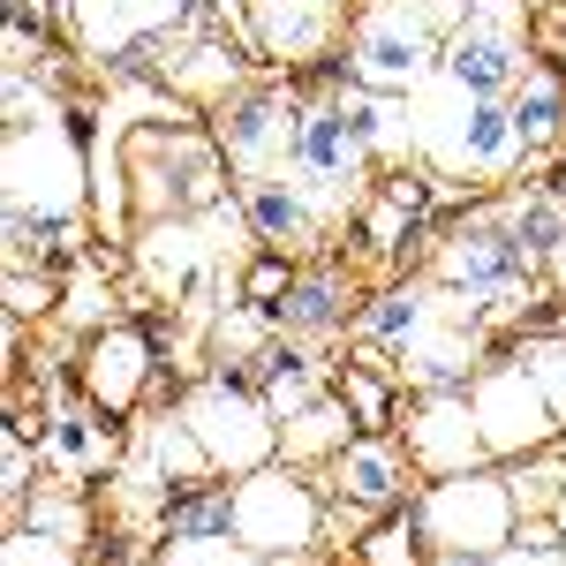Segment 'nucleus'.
<instances>
[{"label": "nucleus", "instance_id": "obj_1", "mask_svg": "<svg viewBox=\"0 0 566 566\" xmlns=\"http://www.w3.org/2000/svg\"><path fill=\"white\" fill-rule=\"evenodd\" d=\"M408 151H423L446 181H469V189L528 167L506 98H483V91L453 84V76H431V84L408 91Z\"/></svg>", "mask_w": 566, "mask_h": 566}, {"label": "nucleus", "instance_id": "obj_2", "mask_svg": "<svg viewBox=\"0 0 566 566\" xmlns=\"http://www.w3.org/2000/svg\"><path fill=\"white\" fill-rule=\"evenodd\" d=\"M122 175H129L144 219H205L227 205V151H219V136L189 129L181 106L136 122L122 144Z\"/></svg>", "mask_w": 566, "mask_h": 566}, {"label": "nucleus", "instance_id": "obj_3", "mask_svg": "<svg viewBox=\"0 0 566 566\" xmlns=\"http://www.w3.org/2000/svg\"><path fill=\"white\" fill-rule=\"evenodd\" d=\"M84 136L69 114H45V122H15L0 144V189H8V212H39V219H76L84 212Z\"/></svg>", "mask_w": 566, "mask_h": 566}, {"label": "nucleus", "instance_id": "obj_4", "mask_svg": "<svg viewBox=\"0 0 566 566\" xmlns=\"http://www.w3.org/2000/svg\"><path fill=\"white\" fill-rule=\"evenodd\" d=\"M438 287H453V295H469V303L499 325V317H514L528 303V280H536V250L514 242V227L491 212H469V227H453L446 242H438V264H431Z\"/></svg>", "mask_w": 566, "mask_h": 566}, {"label": "nucleus", "instance_id": "obj_5", "mask_svg": "<svg viewBox=\"0 0 566 566\" xmlns=\"http://www.w3.org/2000/svg\"><path fill=\"white\" fill-rule=\"evenodd\" d=\"M416 528H423V552H506L514 528H522V506H514V483L491 476V469H469V476H438L416 506Z\"/></svg>", "mask_w": 566, "mask_h": 566}, {"label": "nucleus", "instance_id": "obj_6", "mask_svg": "<svg viewBox=\"0 0 566 566\" xmlns=\"http://www.w3.org/2000/svg\"><path fill=\"white\" fill-rule=\"evenodd\" d=\"M234 536L264 559H295L325 544V499L317 483L295 476V461H264L250 476H234Z\"/></svg>", "mask_w": 566, "mask_h": 566}, {"label": "nucleus", "instance_id": "obj_7", "mask_svg": "<svg viewBox=\"0 0 566 566\" xmlns=\"http://www.w3.org/2000/svg\"><path fill=\"white\" fill-rule=\"evenodd\" d=\"M469 408H476V431L491 446V461H528V453H544V446L566 438L559 408L544 400V386H536V370L522 355H491L469 378Z\"/></svg>", "mask_w": 566, "mask_h": 566}, {"label": "nucleus", "instance_id": "obj_8", "mask_svg": "<svg viewBox=\"0 0 566 566\" xmlns=\"http://www.w3.org/2000/svg\"><path fill=\"white\" fill-rule=\"evenodd\" d=\"M181 416H189V431L205 438L219 476H250L264 461H280V416H272L264 392L242 386V378H205V386H189L181 392Z\"/></svg>", "mask_w": 566, "mask_h": 566}, {"label": "nucleus", "instance_id": "obj_9", "mask_svg": "<svg viewBox=\"0 0 566 566\" xmlns=\"http://www.w3.org/2000/svg\"><path fill=\"white\" fill-rule=\"evenodd\" d=\"M528 61H536V53H528V0H476L469 23L446 39L438 76L483 91V98H506V91L522 84Z\"/></svg>", "mask_w": 566, "mask_h": 566}, {"label": "nucleus", "instance_id": "obj_10", "mask_svg": "<svg viewBox=\"0 0 566 566\" xmlns=\"http://www.w3.org/2000/svg\"><path fill=\"white\" fill-rule=\"evenodd\" d=\"M219 151H227V167L242 181H258V175H287L295 167V136H303V106L287 98V91H272V84H242L227 106H219Z\"/></svg>", "mask_w": 566, "mask_h": 566}, {"label": "nucleus", "instance_id": "obj_11", "mask_svg": "<svg viewBox=\"0 0 566 566\" xmlns=\"http://www.w3.org/2000/svg\"><path fill=\"white\" fill-rule=\"evenodd\" d=\"M61 23H69V39L84 45L91 61L129 69L151 39L197 23V0H61Z\"/></svg>", "mask_w": 566, "mask_h": 566}, {"label": "nucleus", "instance_id": "obj_12", "mask_svg": "<svg viewBox=\"0 0 566 566\" xmlns=\"http://www.w3.org/2000/svg\"><path fill=\"white\" fill-rule=\"evenodd\" d=\"M408 461L423 476H469L491 461V446L476 431V408H469V386H423L408 400Z\"/></svg>", "mask_w": 566, "mask_h": 566}, {"label": "nucleus", "instance_id": "obj_13", "mask_svg": "<svg viewBox=\"0 0 566 566\" xmlns=\"http://www.w3.org/2000/svg\"><path fill=\"white\" fill-rule=\"evenodd\" d=\"M212 227H219V212H205V219H136V234H129V250H136V272H144V287L151 295H189L197 287V272L212 264Z\"/></svg>", "mask_w": 566, "mask_h": 566}, {"label": "nucleus", "instance_id": "obj_14", "mask_svg": "<svg viewBox=\"0 0 566 566\" xmlns=\"http://www.w3.org/2000/svg\"><path fill=\"white\" fill-rule=\"evenodd\" d=\"M76 386L98 416H129L144 386H151V340L136 325H106V333H84V363H76Z\"/></svg>", "mask_w": 566, "mask_h": 566}, {"label": "nucleus", "instance_id": "obj_15", "mask_svg": "<svg viewBox=\"0 0 566 566\" xmlns=\"http://www.w3.org/2000/svg\"><path fill=\"white\" fill-rule=\"evenodd\" d=\"M340 31V0H250V45L280 69L317 61Z\"/></svg>", "mask_w": 566, "mask_h": 566}, {"label": "nucleus", "instance_id": "obj_16", "mask_svg": "<svg viewBox=\"0 0 566 566\" xmlns=\"http://www.w3.org/2000/svg\"><path fill=\"white\" fill-rule=\"evenodd\" d=\"M212 453H205V438L189 431V416L181 408H167V416H151L144 431H136V483H151L159 491V506L175 499V491H189V483H212Z\"/></svg>", "mask_w": 566, "mask_h": 566}, {"label": "nucleus", "instance_id": "obj_17", "mask_svg": "<svg viewBox=\"0 0 566 566\" xmlns=\"http://www.w3.org/2000/svg\"><path fill=\"white\" fill-rule=\"evenodd\" d=\"M242 219L258 227V242H272L280 258H295V250H310V242L325 234V212H317V197H310L295 175L242 181Z\"/></svg>", "mask_w": 566, "mask_h": 566}, {"label": "nucleus", "instance_id": "obj_18", "mask_svg": "<svg viewBox=\"0 0 566 566\" xmlns=\"http://www.w3.org/2000/svg\"><path fill=\"white\" fill-rule=\"evenodd\" d=\"M325 483H333V499H355V506L386 514L392 499L408 491V461H400V446L386 431H363L325 461Z\"/></svg>", "mask_w": 566, "mask_h": 566}, {"label": "nucleus", "instance_id": "obj_19", "mask_svg": "<svg viewBox=\"0 0 566 566\" xmlns=\"http://www.w3.org/2000/svg\"><path fill=\"white\" fill-rule=\"evenodd\" d=\"M39 461H45V476H61V483H84L98 476V469H114V431L98 423V408H53L45 416V438H39Z\"/></svg>", "mask_w": 566, "mask_h": 566}, {"label": "nucleus", "instance_id": "obj_20", "mask_svg": "<svg viewBox=\"0 0 566 566\" xmlns=\"http://www.w3.org/2000/svg\"><path fill=\"white\" fill-rule=\"evenodd\" d=\"M506 114H514V129H522V151H528V167L536 159H552L566 144V76L536 53L522 69V84L506 91Z\"/></svg>", "mask_w": 566, "mask_h": 566}, {"label": "nucleus", "instance_id": "obj_21", "mask_svg": "<svg viewBox=\"0 0 566 566\" xmlns=\"http://www.w3.org/2000/svg\"><path fill=\"white\" fill-rule=\"evenodd\" d=\"M348 317V272L340 264H317V272H303L280 303H272V325L280 333H295V340H317V333H333Z\"/></svg>", "mask_w": 566, "mask_h": 566}, {"label": "nucleus", "instance_id": "obj_22", "mask_svg": "<svg viewBox=\"0 0 566 566\" xmlns=\"http://www.w3.org/2000/svg\"><path fill=\"white\" fill-rule=\"evenodd\" d=\"M348 423H355V408L340 400V392H317L310 408H295L287 423H280V461H295V469H325L340 446H348Z\"/></svg>", "mask_w": 566, "mask_h": 566}, {"label": "nucleus", "instance_id": "obj_23", "mask_svg": "<svg viewBox=\"0 0 566 566\" xmlns=\"http://www.w3.org/2000/svg\"><path fill=\"white\" fill-rule=\"evenodd\" d=\"M234 528V483H189L159 506V536H227Z\"/></svg>", "mask_w": 566, "mask_h": 566}, {"label": "nucleus", "instance_id": "obj_24", "mask_svg": "<svg viewBox=\"0 0 566 566\" xmlns=\"http://www.w3.org/2000/svg\"><path fill=\"white\" fill-rule=\"evenodd\" d=\"M499 219L514 227V242L552 258L566 242V189H514V197H499Z\"/></svg>", "mask_w": 566, "mask_h": 566}, {"label": "nucleus", "instance_id": "obj_25", "mask_svg": "<svg viewBox=\"0 0 566 566\" xmlns=\"http://www.w3.org/2000/svg\"><path fill=\"white\" fill-rule=\"evenodd\" d=\"M506 483H514V506H522V514H559V499H566V438L544 446V453H528Z\"/></svg>", "mask_w": 566, "mask_h": 566}, {"label": "nucleus", "instance_id": "obj_26", "mask_svg": "<svg viewBox=\"0 0 566 566\" xmlns=\"http://www.w3.org/2000/svg\"><path fill=\"white\" fill-rule=\"evenodd\" d=\"M76 242V219H39V212H8V264H53Z\"/></svg>", "mask_w": 566, "mask_h": 566}, {"label": "nucleus", "instance_id": "obj_27", "mask_svg": "<svg viewBox=\"0 0 566 566\" xmlns=\"http://www.w3.org/2000/svg\"><path fill=\"white\" fill-rule=\"evenodd\" d=\"M159 566H264V552H250L234 528L227 536H167Z\"/></svg>", "mask_w": 566, "mask_h": 566}, {"label": "nucleus", "instance_id": "obj_28", "mask_svg": "<svg viewBox=\"0 0 566 566\" xmlns=\"http://www.w3.org/2000/svg\"><path fill=\"white\" fill-rule=\"evenodd\" d=\"M106 310H114V295H106L98 264H76V280L61 287V310H53V317H61V325H76V333H106V325H114Z\"/></svg>", "mask_w": 566, "mask_h": 566}, {"label": "nucleus", "instance_id": "obj_29", "mask_svg": "<svg viewBox=\"0 0 566 566\" xmlns=\"http://www.w3.org/2000/svg\"><path fill=\"white\" fill-rule=\"evenodd\" d=\"M23 528H45V536H61V544H84L91 536V506L76 499V491H39V499L23 506Z\"/></svg>", "mask_w": 566, "mask_h": 566}, {"label": "nucleus", "instance_id": "obj_30", "mask_svg": "<svg viewBox=\"0 0 566 566\" xmlns=\"http://www.w3.org/2000/svg\"><path fill=\"white\" fill-rule=\"evenodd\" d=\"M499 566H566V536L552 514H522V528H514V544L499 552Z\"/></svg>", "mask_w": 566, "mask_h": 566}, {"label": "nucleus", "instance_id": "obj_31", "mask_svg": "<svg viewBox=\"0 0 566 566\" xmlns=\"http://www.w3.org/2000/svg\"><path fill=\"white\" fill-rule=\"evenodd\" d=\"M340 400L355 408L363 431H386L392 423V386L378 378V370H363V363H340Z\"/></svg>", "mask_w": 566, "mask_h": 566}, {"label": "nucleus", "instance_id": "obj_32", "mask_svg": "<svg viewBox=\"0 0 566 566\" xmlns=\"http://www.w3.org/2000/svg\"><path fill=\"white\" fill-rule=\"evenodd\" d=\"M0 566H84V544H61V536H45V528H8V544H0Z\"/></svg>", "mask_w": 566, "mask_h": 566}, {"label": "nucleus", "instance_id": "obj_33", "mask_svg": "<svg viewBox=\"0 0 566 566\" xmlns=\"http://www.w3.org/2000/svg\"><path fill=\"white\" fill-rule=\"evenodd\" d=\"M522 363L536 370L544 400L559 408V423H566V333H528V340H522Z\"/></svg>", "mask_w": 566, "mask_h": 566}, {"label": "nucleus", "instance_id": "obj_34", "mask_svg": "<svg viewBox=\"0 0 566 566\" xmlns=\"http://www.w3.org/2000/svg\"><path fill=\"white\" fill-rule=\"evenodd\" d=\"M61 310V287L45 280V264H8V317H53Z\"/></svg>", "mask_w": 566, "mask_h": 566}, {"label": "nucleus", "instance_id": "obj_35", "mask_svg": "<svg viewBox=\"0 0 566 566\" xmlns=\"http://www.w3.org/2000/svg\"><path fill=\"white\" fill-rule=\"evenodd\" d=\"M287 287H295V272H287V258H258L250 264V272H242V303H280V295H287Z\"/></svg>", "mask_w": 566, "mask_h": 566}, {"label": "nucleus", "instance_id": "obj_36", "mask_svg": "<svg viewBox=\"0 0 566 566\" xmlns=\"http://www.w3.org/2000/svg\"><path fill=\"white\" fill-rule=\"evenodd\" d=\"M408 205H392V197H378L370 212H363V234H370V250H400V234H408Z\"/></svg>", "mask_w": 566, "mask_h": 566}, {"label": "nucleus", "instance_id": "obj_37", "mask_svg": "<svg viewBox=\"0 0 566 566\" xmlns=\"http://www.w3.org/2000/svg\"><path fill=\"white\" fill-rule=\"evenodd\" d=\"M386 197H392V205H408V212H423V205H431V189H423L416 175H392V181H386Z\"/></svg>", "mask_w": 566, "mask_h": 566}, {"label": "nucleus", "instance_id": "obj_38", "mask_svg": "<svg viewBox=\"0 0 566 566\" xmlns=\"http://www.w3.org/2000/svg\"><path fill=\"white\" fill-rule=\"evenodd\" d=\"M423 566H499V559H491V552H431Z\"/></svg>", "mask_w": 566, "mask_h": 566}, {"label": "nucleus", "instance_id": "obj_39", "mask_svg": "<svg viewBox=\"0 0 566 566\" xmlns=\"http://www.w3.org/2000/svg\"><path fill=\"white\" fill-rule=\"evenodd\" d=\"M552 264H559V287H566V242H559V250H552Z\"/></svg>", "mask_w": 566, "mask_h": 566}, {"label": "nucleus", "instance_id": "obj_40", "mask_svg": "<svg viewBox=\"0 0 566 566\" xmlns=\"http://www.w3.org/2000/svg\"><path fill=\"white\" fill-rule=\"evenodd\" d=\"M552 522H559V536H566V499H559V514H552Z\"/></svg>", "mask_w": 566, "mask_h": 566}, {"label": "nucleus", "instance_id": "obj_41", "mask_svg": "<svg viewBox=\"0 0 566 566\" xmlns=\"http://www.w3.org/2000/svg\"><path fill=\"white\" fill-rule=\"evenodd\" d=\"M559 189H566V175H559Z\"/></svg>", "mask_w": 566, "mask_h": 566}]
</instances>
